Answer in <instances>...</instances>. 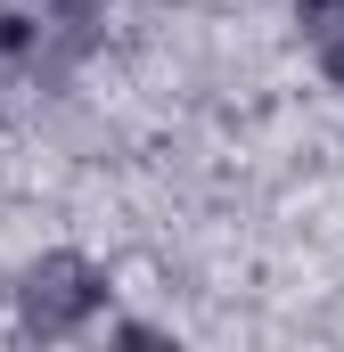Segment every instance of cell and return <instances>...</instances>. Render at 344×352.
<instances>
[{
  "label": "cell",
  "mask_w": 344,
  "mask_h": 352,
  "mask_svg": "<svg viewBox=\"0 0 344 352\" xmlns=\"http://www.w3.org/2000/svg\"><path fill=\"white\" fill-rule=\"evenodd\" d=\"M312 58H320V74H328V90H336V107H344V33H328Z\"/></svg>",
  "instance_id": "obj_4"
},
{
  "label": "cell",
  "mask_w": 344,
  "mask_h": 352,
  "mask_svg": "<svg viewBox=\"0 0 344 352\" xmlns=\"http://www.w3.org/2000/svg\"><path fill=\"white\" fill-rule=\"evenodd\" d=\"M107 336H115V344H164V328H148V320H115Z\"/></svg>",
  "instance_id": "obj_5"
},
{
  "label": "cell",
  "mask_w": 344,
  "mask_h": 352,
  "mask_svg": "<svg viewBox=\"0 0 344 352\" xmlns=\"http://www.w3.org/2000/svg\"><path fill=\"white\" fill-rule=\"evenodd\" d=\"M107 33V0H33V74L83 66Z\"/></svg>",
  "instance_id": "obj_2"
},
{
  "label": "cell",
  "mask_w": 344,
  "mask_h": 352,
  "mask_svg": "<svg viewBox=\"0 0 344 352\" xmlns=\"http://www.w3.org/2000/svg\"><path fill=\"white\" fill-rule=\"evenodd\" d=\"M107 303H115L107 263H90V254H74V246L33 254V263L17 270V287H8V320H17V336H33V344H66V336H83Z\"/></svg>",
  "instance_id": "obj_1"
},
{
  "label": "cell",
  "mask_w": 344,
  "mask_h": 352,
  "mask_svg": "<svg viewBox=\"0 0 344 352\" xmlns=\"http://www.w3.org/2000/svg\"><path fill=\"white\" fill-rule=\"evenodd\" d=\"M295 33L320 50L328 33H344V0H295Z\"/></svg>",
  "instance_id": "obj_3"
}]
</instances>
